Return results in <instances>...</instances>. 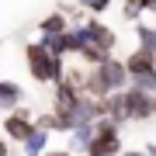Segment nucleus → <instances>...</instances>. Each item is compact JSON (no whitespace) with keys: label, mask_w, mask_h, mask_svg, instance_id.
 Masks as SVG:
<instances>
[{"label":"nucleus","mask_w":156,"mask_h":156,"mask_svg":"<svg viewBox=\"0 0 156 156\" xmlns=\"http://www.w3.org/2000/svg\"><path fill=\"white\" fill-rule=\"evenodd\" d=\"M104 118H111V122L122 128L125 122H128V115H125V97H122V90L118 94H108L104 97Z\"/></svg>","instance_id":"obj_10"},{"label":"nucleus","mask_w":156,"mask_h":156,"mask_svg":"<svg viewBox=\"0 0 156 156\" xmlns=\"http://www.w3.org/2000/svg\"><path fill=\"white\" fill-rule=\"evenodd\" d=\"M122 62H125V73H128V80H135V76H146V73H153V69H156V56H153V52H146V49H135V52H128V56H125Z\"/></svg>","instance_id":"obj_7"},{"label":"nucleus","mask_w":156,"mask_h":156,"mask_svg":"<svg viewBox=\"0 0 156 156\" xmlns=\"http://www.w3.org/2000/svg\"><path fill=\"white\" fill-rule=\"evenodd\" d=\"M122 17L128 24H139L142 21V4L139 0H122Z\"/></svg>","instance_id":"obj_16"},{"label":"nucleus","mask_w":156,"mask_h":156,"mask_svg":"<svg viewBox=\"0 0 156 156\" xmlns=\"http://www.w3.org/2000/svg\"><path fill=\"white\" fill-rule=\"evenodd\" d=\"M31 132H35V115L28 108H14V111H7V118L0 122V135L11 146H21Z\"/></svg>","instance_id":"obj_4"},{"label":"nucleus","mask_w":156,"mask_h":156,"mask_svg":"<svg viewBox=\"0 0 156 156\" xmlns=\"http://www.w3.org/2000/svg\"><path fill=\"white\" fill-rule=\"evenodd\" d=\"M122 97H125V115H128V122H153V118H156V97H153V94H146V90H139V87L128 83V87L122 90Z\"/></svg>","instance_id":"obj_5"},{"label":"nucleus","mask_w":156,"mask_h":156,"mask_svg":"<svg viewBox=\"0 0 156 156\" xmlns=\"http://www.w3.org/2000/svg\"><path fill=\"white\" fill-rule=\"evenodd\" d=\"M122 156H146L142 149H122Z\"/></svg>","instance_id":"obj_22"},{"label":"nucleus","mask_w":156,"mask_h":156,"mask_svg":"<svg viewBox=\"0 0 156 156\" xmlns=\"http://www.w3.org/2000/svg\"><path fill=\"white\" fill-rule=\"evenodd\" d=\"M90 135H94V125H76V128H69V146H66V149H69V153H83L87 142H90Z\"/></svg>","instance_id":"obj_13"},{"label":"nucleus","mask_w":156,"mask_h":156,"mask_svg":"<svg viewBox=\"0 0 156 156\" xmlns=\"http://www.w3.org/2000/svg\"><path fill=\"white\" fill-rule=\"evenodd\" d=\"M0 156H11V142H7L4 135H0Z\"/></svg>","instance_id":"obj_19"},{"label":"nucleus","mask_w":156,"mask_h":156,"mask_svg":"<svg viewBox=\"0 0 156 156\" xmlns=\"http://www.w3.org/2000/svg\"><path fill=\"white\" fill-rule=\"evenodd\" d=\"M122 128L111 118H97L94 122V135H90L83 156H122Z\"/></svg>","instance_id":"obj_3"},{"label":"nucleus","mask_w":156,"mask_h":156,"mask_svg":"<svg viewBox=\"0 0 156 156\" xmlns=\"http://www.w3.org/2000/svg\"><path fill=\"white\" fill-rule=\"evenodd\" d=\"M21 101H24L21 83H14V80H4V76H0V111H14V108H21Z\"/></svg>","instance_id":"obj_8"},{"label":"nucleus","mask_w":156,"mask_h":156,"mask_svg":"<svg viewBox=\"0 0 156 156\" xmlns=\"http://www.w3.org/2000/svg\"><path fill=\"white\" fill-rule=\"evenodd\" d=\"M35 128H42V132H66L69 135V122H62V118H56L52 111H42V115H35Z\"/></svg>","instance_id":"obj_12"},{"label":"nucleus","mask_w":156,"mask_h":156,"mask_svg":"<svg viewBox=\"0 0 156 156\" xmlns=\"http://www.w3.org/2000/svg\"><path fill=\"white\" fill-rule=\"evenodd\" d=\"M49 149V132H42V128H35L28 139L21 142V156H42Z\"/></svg>","instance_id":"obj_11"},{"label":"nucleus","mask_w":156,"mask_h":156,"mask_svg":"<svg viewBox=\"0 0 156 156\" xmlns=\"http://www.w3.org/2000/svg\"><path fill=\"white\" fill-rule=\"evenodd\" d=\"M135 38H139V49H146V52L156 56V24L139 21V24H135Z\"/></svg>","instance_id":"obj_14"},{"label":"nucleus","mask_w":156,"mask_h":156,"mask_svg":"<svg viewBox=\"0 0 156 156\" xmlns=\"http://www.w3.org/2000/svg\"><path fill=\"white\" fill-rule=\"evenodd\" d=\"M146 156H156V142H146V149H142Z\"/></svg>","instance_id":"obj_21"},{"label":"nucleus","mask_w":156,"mask_h":156,"mask_svg":"<svg viewBox=\"0 0 156 156\" xmlns=\"http://www.w3.org/2000/svg\"><path fill=\"white\" fill-rule=\"evenodd\" d=\"M24 62H28V73H31L35 83H52V87H56L59 80L66 76V59L45 52L38 42H28V45H24Z\"/></svg>","instance_id":"obj_2"},{"label":"nucleus","mask_w":156,"mask_h":156,"mask_svg":"<svg viewBox=\"0 0 156 156\" xmlns=\"http://www.w3.org/2000/svg\"><path fill=\"white\" fill-rule=\"evenodd\" d=\"M76 56H80V59H83V62H87V66H101V62H104V59H108V52H104V49H97V45H83V49H80V52H76Z\"/></svg>","instance_id":"obj_15"},{"label":"nucleus","mask_w":156,"mask_h":156,"mask_svg":"<svg viewBox=\"0 0 156 156\" xmlns=\"http://www.w3.org/2000/svg\"><path fill=\"white\" fill-rule=\"evenodd\" d=\"M62 31H69V17L62 11H49L38 21V35H62Z\"/></svg>","instance_id":"obj_9"},{"label":"nucleus","mask_w":156,"mask_h":156,"mask_svg":"<svg viewBox=\"0 0 156 156\" xmlns=\"http://www.w3.org/2000/svg\"><path fill=\"white\" fill-rule=\"evenodd\" d=\"M153 97H156V94H153Z\"/></svg>","instance_id":"obj_24"},{"label":"nucleus","mask_w":156,"mask_h":156,"mask_svg":"<svg viewBox=\"0 0 156 156\" xmlns=\"http://www.w3.org/2000/svg\"><path fill=\"white\" fill-rule=\"evenodd\" d=\"M0 42H4V38H0Z\"/></svg>","instance_id":"obj_23"},{"label":"nucleus","mask_w":156,"mask_h":156,"mask_svg":"<svg viewBox=\"0 0 156 156\" xmlns=\"http://www.w3.org/2000/svg\"><path fill=\"white\" fill-rule=\"evenodd\" d=\"M142 4V11H156V0H139Z\"/></svg>","instance_id":"obj_20"},{"label":"nucleus","mask_w":156,"mask_h":156,"mask_svg":"<svg viewBox=\"0 0 156 156\" xmlns=\"http://www.w3.org/2000/svg\"><path fill=\"white\" fill-rule=\"evenodd\" d=\"M83 38H87V45H97V49H104L108 56L115 52V45H118V35H115V28H108L101 17H87L83 24Z\"/></svg>","instance_id":"obj_6"},{"label":"nucleus","mask_w":156,"mask_h":156,"mask_svg":"<svg viewBox=\"0 0 156 156\" xmlns=\"http://www.w3.org/2000/svg\"><path fill=\"white\" fill-rule=\"evenodd\" d=\"M42 156H73V153H69V149H45Z\"/></svg>","instance_id":"obj_18"},{"label":"nucleus","mask_w":156,"mask_h":156,"mask_svg":"<svg viewBox=\"0 0 156 156\" xmlns=\"http://www.w3.org/2000/svg\"><path fill=\"white\" fill-rule=\"evenodd\" d=\"M128 87V73H125V62L108 56L101 66H90L87 69V83H83V94L104 101L108 94H118V90Z\"/></svg>","instance_id":"obj_1"},{"label":"nucleus","mask_w":156,"mask_h":156,"mask_svg":"<svg viewBox=\"0 0 156 156\" xmlns=\"http://www.w3.org/2000/svg\"><path fill=\"white\" fill-rule=\"evenodd\" d=\"M80 7H83L90 17H101L108 7H111V0H80Z\"/></svg>","instance_id":"obj_17"}]
</instances>
